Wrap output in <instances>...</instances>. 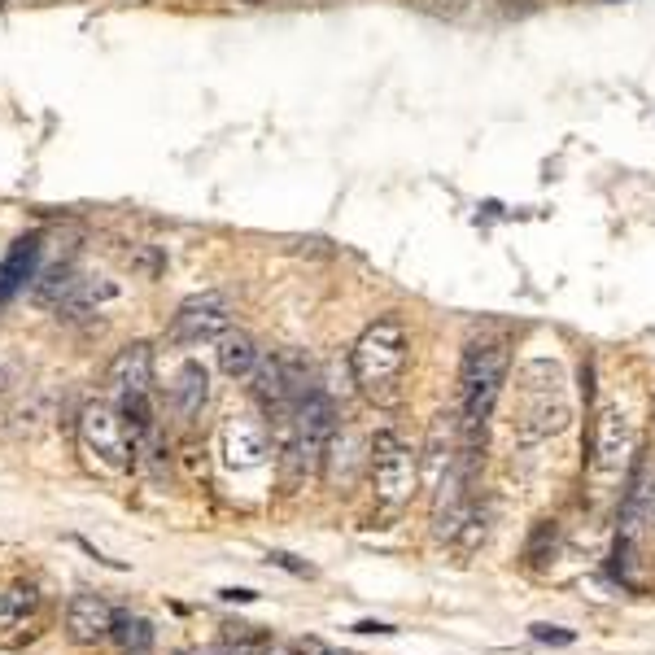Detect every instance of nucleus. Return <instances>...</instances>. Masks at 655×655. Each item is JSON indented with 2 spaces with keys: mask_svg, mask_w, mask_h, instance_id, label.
<instances>
[{
  "mask_svg": "<svg viewBox=\"0 0 655 655\" xmlns=\"http://www.w3.org/2000/svg\"><path fill=\"white\" fill-rule=\"evenodd\" d=\"M511 372V350L498 337L468 341L459 363V433H463V455L472 459L476 442H485V420H490L498 393Z\"/></svg>",
  "mask_w": 655,
  "mask_h": 655,
  "instance_id": "obj_1",
  "label": "nucleus"
},
{
  "mask_svg": "<svg viewBox=\"0 0 655 655\" xmlns=\"http://www.w3.org/2000/svg\"><path fill=\"white\" fill-rule=\"evenodd\" d=\"M407 328L398 319H376L359 332L350 350V376L372 402H393L402 380V367H407Z\"/></svg>",
  "mask_w": 655,
  "mask_h": 655,
  "instance_id": "obj_2",
  "label": "nucleus"
},
{
  "mask_svg": "<svg viewBox=\"0 0 655 655\" xmlns=\"http://www.w3.org/2000/svg\"><path fill=\"white\" fill-rule=\"evenodd\" d=\"M568 420H573V407H568L564 398V376H559V367L551 363L546 367V380L542 385H533L529 367L520 372V411L511 428H516V442L533 446V442H546V437L564 433Z\"/></svg>",
  "mask_w": 655,
  "mask_h": 655,
  "instance_id": "obj_3",
  "label": "nucleus"
},
{
  "mask_svg": "<svg viewBox=\"0 0 655 655\" xmlns=\"http://www.w3.org/2000/svg\"><path fill=\"white\" fill-rule=\"evenodd\" d=\"M79 446L97 468L105 472H127L136 463V446H131V428L118 411V402L97 398L79 411Z\"/></svg>",
  "mask_w": 655,
  "mask_h": 655,
  "instance_id": "obj_4",
  "label": "nucleus"
},
{
  "mask_svg": "<svg viewBox=\"0 0 655 655\" xmlns=\"http://www.w3.org/2000/svg\"><path fill=\"white\" fill-rule=\"evenodd\" d=\"M420 490V459L398 433H376L372 442V494L385 511H402Z\"/></svg>",
  "mask_w": 655,
  "mask_h": 655,
  "instance_id": "obj_5",
  "label": "nucleus"
},
{
  "mask_svg": "<svg viewBox=\"0 0 655 655\" xmlns=\"http://www.w3.org/2000/svg\"><path fill=\"white\" fill-rule=\"evenodd\" d=\"M638 450V437H634V420L621 411V407H603L599 420H594V442H590V472L599 481H616L629 459Z\"/></svg>",
  "mask_w": 655,
  "mask_h": 655,
  "instance_id": "obj_6",
  "label": "nucleus"
},
{
  "mask_svg": "<svg viewBox=\"0 0 655 655\" xmlns=\"http://www.w3.org/2000/svg\"><path fill=\"white\" fill-rule=\"evenodd\" d=\"M232 328V302L223 293H193L180 302V311L171 319V345H206L219 341Z\"/></svg>",
  "mask_w": 655,
  "mask_h": 655,
  "instance_id": "obj_7",
  "label": "nucleus"
},
{
  "mask_svg": "<svg viewBox=\"0 0 655 655\" xmlns=\"http://www.w3.org/2000/svg\"><path fill=\"white\" fill-rule=\"evenodd\" d=\"M271 450H276V437L267 433V424L262 420H249V415H232V420H223L219 455H223L228 468L249 472V468H258V463H267Z\"/></svg>",
  "mask_w": 655,
  "mask_h": 655,
  "instance_id": "obj_8",
  "label": "nucleus"
},
{
  "mask_svg": "<svg viewBox=\"0 0 655 655\" xmlns=\"http://www.w3.org/2000/svg\"><path fill=\"white\" fill-rule=\"evenodd\" d=\"M153 385V345L145 341H131L110 359L105 367V393L110 402H123V398H145Z\"/></svg>",
  "mask_w": 655,
  "mask_h": 655,
  "instance_id": "obj_9",
  "label": "nucleus"
},
{
  "mask_svg": "<svg viewBox=\"0 0 655 655\" xmlns=\"http://www.w3.org/2000/svg\"><path fill=\"white\" fill-rule=\"evenodd\" d=\"M110 625H114V607L92 590H79L70 594L66 603V638L75 647H97V642L110 638Z\"/></svg>",
  "mask_w": 655,
  "mask_h": 655,
  "instance_id": "obj_10",
  "label": "nucleus"
},
{
  "mask_svg": "<svg viewBox=\"0 0 655 655\" xmlns=\"http://www.w3.org/2000/svg\"><path fill=\"white\" fill-rule=\"evenodd\" d=\"M118 302V284L110 276H79L75 289L66 293V302L57 306V315L66 319V324H83V319L101 315L105 306Z\"/></svg>",
  "mask_w": 655,
  "mask_h": 655,
  "instance_id": "obj_11",
  "label": "nucleus"
},
{
  "mask_svg": "<svg viewBox=\"0 0 655 655\" xmlns=\"http://www.w3.org/2000/svg\"><path fill=\"white\" fill-rule=\"evenodd\" d=\"M40 236H18L14 245H9V254H5V262H0V306L5 302H14V297L27 289V284L40 276Z\"/></svg>",
  "mask_w": 655,
  "mask_h": 655,
  "instance_id": "obj_12",
  "label": "nucleus"
},
{
  "mask_svg": "<svg viewBox=\"0 0 655 655\" xmlns=\"http://www.w3.org/2000/svg\"><path fill=\"white\" fill-rule=\"evenodd\" d=\"M210 402V372L201 363H184L180 372H175L171 380V411H175V420H197L201 407Z\"/></svg>",
  "mask_w": 655,
  "mask_h": 655,
  "instance_id": "obj_13",
  "label": "nucleus"
},
{
  "mask_svg": "<svg viewBox=\"0 0 655 655\" xmlns=\"http://www.w3.org/2000/svg\"><path fill=\"white\" fill-rule=\"evenodd\" d=\"M219 372L223 376H232V380H249L254 376V367H258V345H254V337H249V332H241V328H228L219 337Z\"/></svg>",
  "mask_w": 655,
  "mask_h": 655,
  "instance_id": "obj_14",
  "label": "nucleus"
},
{
  "mask_svg": "<svg viewBox=\"0 0 655 655\" xmlns=\"http://www.w3.org/2000/svg\"><path fill=\"white\" fill-rule=\"evenodd\" d=\"M110 642L118 647V655H149L153 651V625L136 612H114Z\"/></svg>",
  "mask_w": 655,
  "mask_h": 655,
  "instance_id": "obj_15",
  "label": "nucleus"
},
{
  "mask_svg": "<svg viewBox=\"0 0 655 655\" xmlns=\"http://www.w3.org/2000/svg\"><path fill=\"white\" fill-rule=\"evenodd\" d=\"M75 280H79V271L70 267V262H53V267H44L40 276H35V284H31V302L35 306H62L66 302V293L75 289Z\"/></svg>",
  "mask_w": 655,
  "mask_h": 655,
  "instance_id": "obj_16",
  "label": "nucleus"
},
{
  "mask_svg": "<svg viewBox=\"0 0 655 655\" xmlns=\"http://www.w3.org/2000/svg\"><path fill=\"white\" fill-rule=\"evenodd\" d=\"M0 420H9V428L5 433H14V437H31L35 428H40L44 420H49V393L44 389H35L31 398H22L14 411H5Z\"/></svg>",
  "mask_w": 655,
  "mask_h": 655,
  "instance_id": "obj_17",
  "label": "nucleus"
},
{
  "mask_svg": "<svg viewBox=\"0 0 655 655\" xmlns=\"http://www.w3.org/2000/svg\"><path fill=\"white\" fill-rule=\"evenodd\" d=\"M35 603H40V594H35L31 586H9V590H0V629H9V625H18L22 616H31Z\"/></svg>",
  "mask_w": 655,
  "mask_h": 655,
  "instance_id": "obj_18",
  "label": "nucleus"
},
{
  "mask_svg": "<svg viewBox=\"0 0 655 655\" xmlns=\"http://www.w3.org/2000/svg\"><path fill=\"white\" fill-rule=\"evenodd\" d=\"M123 258H127V267L136 271V276H145V280L162 276V267H166V258L158 254V245H131Z\"/></svg>",
  "mask_w": 655,
  "mask_h": 655,
  "instance_id": "obj_19",
  "label": "nucleus"
},
{
  "mask_svg": "<svg viewBox=\"0 0 655 655\" xmlns=\"http://www.w3.org/2000/svg\"><path fill=\"white\" fill-rule=\"evenodd\" d=\"M271 564L289 568V573H302V577H311V568H306V564H297V559H293V555H284V551H276V555H271Z\"/></svg>",
  "mask_w": 655,
  "mask_h": 655,
  "instance_id": "obj_20",
  "label": "nucleus"
},
{
  "mask_svg": "<svg viewBox=\"0 0 655 655\" xmlns=\"http://www.w3.org/2000/svg\"><path fill=\"white\" fill-rule=\"evenodd\" d=\"M642 511H647V524L655 529V481L647 485V490H642Z\"/></svg>",
  "mask_w": 655,
  "mask_h": 655,
  "instance_id": "obj_21",
  "label": "nucleus"
},
{
  "mask_svg": "<svg viewBox=\"0 0 655 655\" xmlns=\"http://www.w3.org/2000/svg\"><path fill=\"white\" fill-rule=\"evenodd\" d=\"M359 629H363V634H389V625H380V621H363Z\"/></svg>",
  "mask_w": 655,
  "mask_h": 655,
  "instance_id": "obj_22",
  "label": "nucleus"
},
{
  "mask_svg": "<svg viewBox=\"0 0 655 655\" xmlns=\"http://www.w3.org/2000/svg\"><path fill=\"white\" fill-rule=\"evenodd\" d=\"M5 380H9V367H5V359H0V389H5Z\"/></svg>",
  "mask_w": 655,
  "mask_h": 655,
  "instance_id": "obj_23",
  "label": "nucleus"
},
{
  "mask_svg": "<svg viewBox=\"0 0 655 655\" xmlns=\"http://www.w3.org/2000/svg\"><path fill=\"white\" fill-rule=\"evenodd\" d=\"M241 5H249V9H254V5H267V0H241Z\"/></svg>",
  "mask_w": 655,
  "mask_h": 655,
  "instance_id": "obj_24",
  "label": "nucleus"
},
{
  "mask_svg": "<svg viewBox=\"0 0 655 655\" xmlns=\"http://www.w3.org/2000/svg\"><path fill=\"white\" fill-rule=\"evenodd\" d=\"M0 5H5V0H0Z\"/></svg>",
  "mask_w": 655,
  "mask_h": 655,
  "instance_id": "obj_25",
  "label": "nucleus"
}]
</instances>
